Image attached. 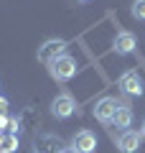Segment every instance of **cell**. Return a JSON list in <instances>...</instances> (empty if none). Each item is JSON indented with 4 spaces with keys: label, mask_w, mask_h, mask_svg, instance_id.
<instances>
[{
    "label": "cell",
    "mask_w": 145,
    "mask_h": 153,
    "mask_svg": "<svg viewBox=\"0 0 145 153\" xmlns=\"http://www.w3.org/2000/svg\"><path fill=\"white\" fill-rule=\"evenodd\" d=\"M48 66V74H51V79H56V82H69L71 76L76 74V59L74 56H69V54H64V56H59V59H54L51 64H46Z\"/></svg>",
    "instance_id": "1"
},
{
    "label": "cell",
    "mask_w": 145,
    "mask_h": 153,
    "mask_svg": "<svg viewBox=\"0 0 145 153\" xmlns=\"http://www.w3.org/2000/svg\"><path fill=\"white\" fill-rule=\"evenodd\" d=\"M66 41L64 38H48V41H43L41 46H38V61H43V64H51L54 59H59V56L66 54Z\"/></svg>",
    "instance_id": "2"
},
{
    "label": "cell",
    "mask_w": 145,
    "mask_h": 153,
    "mask_svg": "<svg viewBox=\"0 0 145 153\" xmlns=\"http://www.w3.org/2000/svg\"><path fill=\"white\" fill-rule=\"evenodd\" d=\"M117 87H120V92L127 94V97H140V94H143V79H140V74L135 69H130V71H125V74H120Z\"/></svg>",
    "instance_id": "3"
},
{
    "label": "cell",
    "mask_w": 145,
    "mask_h": 153,
    "mask_svg": "<svg viewBox=\"0 0 145 153\" xmlns=\"http://www.w3.org/2000/svg\"><path fill=\"white\" fill-rule=\"evenodd\" d=\"M76 110V100L71 97L69 92H61L54 97V102H51V115L54 117H59V120H66V117H71Z\"/></svg>",
    "instance_id": "4"
},
{
    "label": "cell",
    "mask_w": 145,
    "mask_h": 153,
    "mask_svg": "<svg viewBox=\"0 0 145 153\" xmlns=\"http://www.w3.org/2000/svg\"><path fill=\"white\" fill-rule=\"evenodd\" d=\"M120 105H122V102H117L115 97H102V100H97L92 115H94L99 123H112V117H115V112H117Z\"/></svg>",
    "instance_id": "5"
},
{
    "label": "cell",
    "mask_w": 145,
    "mask_h": 153,
    "mask_svg": "<svg viewBox=\"0 0 145 153\" xmlns=\"http://www.w3.org/2000/svg\"><path fill=\"white\" fill-rule=\"evenodd\" d=\"M135 46H138V38H135L132 31H117V36H115V41H112V51H115L117 56L132 54Z\"/></svg>",
    "instance_id": "6"
},
{
    "label": "cell",
    "mask_w": 145,
    "mask_h": 153,
    "mask_svg": "<svg viewBox=\"0 0 145 153\" xmlns=\"http://www.w3.org/2000/svg\"><path fill=\"white\" fill-rule=\"evenodd\" d=\"M143 140L145 138L140 135V130H122L117 138V151L120 153H135V151H140Z\"/></svg>",
    "instance_id": "7"
},
{
    "label": "cell",
    "mask_w": 145,
    "mask_h": 153,
    "mask_svg": "<svg viewBox=\"0 0 145 153\" xmlns=\"http://www.w3.org/2000/svg\"><path fill=\"white\" fill-rule=\"evenodd\" d=\"M71 148L76 153H94L97 151V135L92 130H79L71 135Z\"/></svg>",
    "instance_id": "8"
},
{
    "label": "cell",
    "mask_w": 145,
    "mask_h": 153,
    "mask_svg": "<svg viewBox=\"0 0 145 153\" xmlns=\"http://www.w3.org/2000/svg\"><path fill=\"white\" fill-rule=\"evenodd\" d=\"M112 125L120 128V130H130V125H132V107H130V105L122 102L117 107V112H115V117H112Z\"/></svg>",
    "instance_id": "9"
},
{
    "label": "cell",
    "mask_w": 145,
    "mask_h": 153,
    "mask_svg": "<svg viewBox=\"0 0 145 153\" xmlns=\"http://www.w3.org/2000/svg\"><path fill=\"white\" fill-rule=\"evenodd\" d=\"M130 13H132L135 21H145V0H135L132 8H130Z\"/></svg>",
    "instance_id": "10"
},
{
    "label": "cell",
    "mask_w": 145,
    "mask_h": 153,
    "mask_svg": "<svg viewBox=\"0 0 145 153\" xmlns=\"http://www.w3.org/2000/svg\"><path fill=\"white\" fill-rule=\"evenodd\" d=\"M0 148H5L8 153H13V151L18 148V138H16V135H8L5 140H3V146H0Z\"/></svg>",
    "instance_id": "11"
},
{
    "label": "cell",
    "mask_w": 145,
    "mask_h": 153,
    "mask_svg": "<svg viewBox=\"0 0 145 153\" xmlns=\"http://www.w3.org/2000/svg\"><path fill=\"white\" fill-rule=\"evenodd\" d=\"M61 153H76V151H74V148L69 146V148H64V151H61Z\"/></svg>",
    "instance_id": "12"
},
{
    "label": "cell",
    "mask_w": 145,
    "mask_h": 153,
    "mask_svg": "<svg viewBox=\"0 0 145 153\" xmlns=\"http://www.w3.org/2000/svg\"><path fill=\"white\" fill-rule=\"evenodd\" d=\"M140 135L145 138V120H143V128H140Z\"/></svg>",
    "instance_id": "13"
},
{
    "label": "cell",
    "mask_w": 145,
    "mask_h": 153,
    "mask_svg": "<svg viewBox=\"0 0 145 153\" xmlns=\"http://www.w3.org/2000/svg\"><path fill=\"white\" fill-rule=\"evenodd\" d=\"M5 105H8V102H5V100H0V110H3V107H5Z\"/></svg>",
    "instance_id": "14"
},
{
    "label": "cell",
    "mask_w": 145,
    "mask_h": 153,
    "mask_svg": "<svg viewBox=\"0 0 145 153\" xmlns=\"http://www.w3.org/2000/svg\"><path fill=\"white\" fill-rule=\"evenodd\" d=\"M79 3H89V0H79Z\"/></svg>",
    "instance_id": "15"
}]
</instances>
